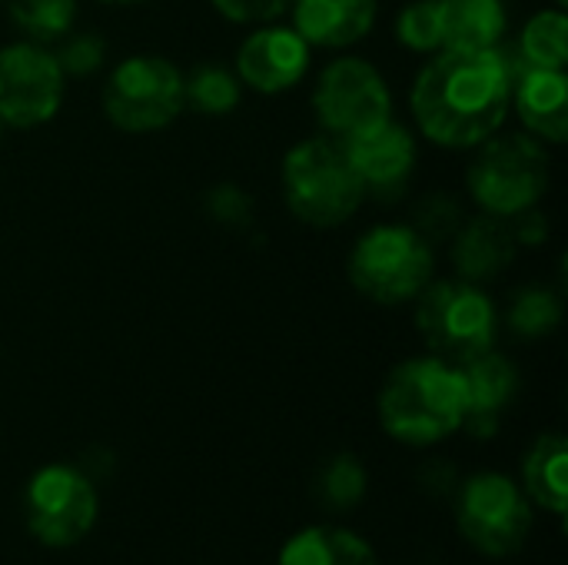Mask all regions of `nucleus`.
<instances>
[{
    "mask_svg": "<svg viewBox=\"0 0 568 565\" xmlns=\"http://www.w3.org/2000/svg\"><path fill=\"white\" fill-rule=\"evenodd\" d=\"M556 3H559V7H562V3H566V0H556Z\"/></svg>",
    "mask_w": 568,
    "mask_h": 565,
    "instance_id": "30",
    "label": "nucleus"
},
{
    "mask_svg": "<svg viewBox=\"0 0 568 565\" xmlns=\"http://www.w3.org/2000/svg\"><path fill=\"white\" fill-rule=\"evenodd\" d=\"M183 73L153 53L126 57L103 87V113L126 133H153L183 113Z\"/></svg>",
    "mask_w": 568,
    "mask_h": 565,
    "instance_id": "7",
    "label": "nucleus"
},
{
    "mask_svg": "<svg viewBox=\"0 0 568 565\" xmlns=\"http://www.w3.org/2000/svg\"><path fill=\"white\" fill-rule=\"evenodd\" d=\"M0 133H3V120H0Z\"/></svg>",
    "mask_w": 568,
    "mask_h": 565,
    "instance_id": "31",
    "label": "nucleus"
},
{
    "mask_svg": "<svg viewBox=\"0 0 568 565\" xmlns=\"http://www.w3.org/2000/svg\"><path fill=\"white\" fill-rule=\"evenodd\" d=\"M519 60L526 67L566 70L568 63V20L562 10L536 13L519 37Z\"/></svg>",
    "mask_w": 568,
    "mask_h": 565,
    "instance_id": "21",
    "label": "nucleus"
},
{
    "mask_svg": "<svg viewBox=\"0 0 568 565\" xmlns=\"http://www.w3.org/2000/svg\"><path fill=\"white\" fill-rule=\"evenodd\" d=\"M396 37L403 47L419 50V53L439 50L443 47L439 3L436 0H413L409 7H403V13L396 20Z\"/></svg>",
    "mask_w": 568,
    "mask_h": 565,
    "instance_id": "25",
    "label": "nucleus"
},
{
    "mask_svg": "<svg viewBox=\"0 0 568 565\" xmlns=\"http://www.w3.org/2000/svg\"><path fill=\"white\" fill-rule=\"evenodd\" d=\"M283 196L296 220L310 226H339L359 210L366 190L343 140L313 137L286 153Z\"/></svg>",
    "mask_w": 568,
    "mask_h": 565,
    "instance_id": "3",
    "label": "nucleus"
},
{
    "mask_svg": "<svg viewBox=\"0 0 568 565\" xmlns=\"http://www.w3.org/2000/svg\"><path fill=\"white\" fill-rule=\"evenodd\" d=\"M226 20L236 23H266L273 17H280L293 0H210Z\"/></svg>",
    "mask_w": 568,
    "mask_h": 565,
    "instance_id": "28",
    "label": "nucleus"
},
{
    "mask_svg": "<svg viewBox=\"0 0 568 565\" xmlns=\"http://www.w3.org/2000/svg\"><path fill=\"white\" fill-rule=\"evenodd\" d=\"M53 57H57L63 73L87 77V73H93L103 63L106 47H103V40L97 33H73V37H63V47Z\"/></svg>",
    "mask_w": 568,
    "mask_h": 565,
    "instance_id": "27",
    "label": "nucleus"
},
{
    "mask_svg": "<svg viewBox=\"0 0 568 565\" xmlns=\"http://www.w3.org/2000/svg\"><path fill=\"white\" fill-rule=\"evenodd\" d=\"M479 157L469 167V190L476 203L493 216H519L532 210L549 186V157L529 133L489 137L479 143Z\"/></svg>",
    "mask_w": 568,
    "mask_h": 565,
    "instance_id": "6",
    "label": "nucleus"
},
{
    "mask_svg": "<svg viewBox=\"0 0 568 565\" xmlns=\"http://www.w3.org/2000/svg\"><path fill=\"white\" fill-rule=\"evenodd\" d=\"M310 43L293 27H263L240 43L236 77L260 93H283L303 80Z\"/></svg>",
    "mask_w": 568,
    "mask_h": 565,
    "instance_id": "12",
    "label": "nucleus"
},
{
    "mask_svg": "<svg viewBox=\"0 0 568 565\" xmlns=\"http://www.w3.org/2000/svg\"><path fill=\"white\" fill-rule=\"evenodd\" d=\"M63 100V70L50 50L20 40L0 50V120L3 127H40Z\"/></svg>",
    "mask_w": 568,
    "mask_h": 565,
    "instance_id": "10",
    "label": "nucleus"
},
{
    "mask_svg": "<svg viewBox=\"0 0 568 565\" xmlns=\"http://www.w3.org/2000/svg\"><path fill=\"white\" fill-rule=\"evenodd\" d=\"M416 306V326L433 350V356L446 363H466L496 343V306L493 300L469 280H443L429 283Z\"/></svg>",
    "mask_w": 568,
    "mask_h": 565,
    "instance_id": "5",
    "label": "nucleus"
},
{
    "mask_svg": "<svg viewBox=\"0 0 568 565\" xmlns=\"http://www.w3.org/2000/svg\"><path fill=\"white\" fill-rule=\"evenodd\" d=\"M10 20L33 43H50L70 33L77 0H10Z\"/></svg>",
    "mask_w": 568,
    "mask_h": 565,
    "instance_id": "23",
    "label": "nucleus"
},
{
    "mask_svg": "<svg viewBox=\"0 0 568 565\" xmlns=\"http://www.w3.org/2000/svg\"><path fill=\"white\" fill-rule=\"evenodd\" d=\"M459 376H463V390H466V423H473L476 433H486V423L496 426V416L513 400L519 376H516L513 363L493 350L459 363Z\"/></svg>",
    "mask_w": 568,
    "mask_h": 565,
    "instance_id": "17",
    "label": "nucleus"
},
{
    "mask_svg": "<svg viewBox=\"0 0 568 565\" xmlns=\"http://www.w3.org/2000/svg\"><path fill=\"white\" fill-rule=\"evenodd\" d=\"M183 100L206 117L233 113L240 103V77L226 67L200 63L196 70H190V77H183Z\"/></svg>",
    "mask_w": 568,
    "mask_h": 565,
    "instance_id": "22",
    "label": "nucleus"
},
{
    "mask_svg": "<svg viewBox=\"0 0 568 565\" xmlns=\"http://www.w3.org/2000/svg\"><path fill=\"white\" fill-rule=\"evenodd\" d=\"M376 23V0H293V30L310 47H349Z\"/></svg>",
    "mask_w": 568,
    "mask_h": 565,
    "instance_id": "15",
    "label": "nucleus"
},
{
    "mask_svg": "<svg viewBox=\"0 0 568 565\" xmlns=\"http://www.w3.org/2000/svg\"><path fill=\"white\" fill-rule=\"evenodd\" d=\"M513 256H516V233L509 230L506 216H493V213L469 220L453 246L456 270L469 283L499 276L513 263Z\"/></svg>",
    "mask_w": 568,
    "mask_h": 565,
    "instance_id": "16",
    "label": "nucleus"
},
{
    "mask_svg": "<svg viewBox=\"0 0 568 565\" xmlns=\"http://www.w3.org/2000/svg\"><path fill=\"white\" fill-rule=\"evenodd\" d=\"M97 519L90 480L70 466H43L27 486V526L53 549L80 543Z\"/></svg>",
    "mask_w": 568,
    "mask_h": 565,
    "instance_id": "11",
    "label": "nucleus"
},
{
    "mask_svg": "<svg viewBox=\"0 0 568 565\" xmlns=\"http://www.w3.org/2000/svg\"><path fill=\"white\" fill-rule=\"evenodd\" d=\"M566 470L568 446L562 436H542L526 456V490L542 509L556 516H562L568 509Z\"/></svg>",
    "mask_w": 568,
    "mask_h": 565,
    "instance_id": "20",
    "label": "nucleus"
},
{
    "mask_svg": "<svg viewBox=\"0 0 568 565\" xmlns=\"http://www.w3.org/2000/svg\"><path fill=\"white\" fill-rule=\"evenodd\" d=\"M280 565H379L373 546L346 529H303L296 533L283 553H280Z\"/></svg>",
    "mask_w": 568,
    "mask_h": 565,
    "instance_id": "19",
    "label": "nucleus"
},
{
    "mask_svg": "<svg viewBox=\"0 0 568 565\" xmlns=\"http://www.w3.org/2000/svg\"><path fill=\"white\" fill-rule=\"evenodd\" d=\"M559 316H562V306H559V300L549 293V290H542V286H529V290H523L516 300H513V310H509V323H513V330L519 333V336H546V333H552L556 330V323H559Z\"/></svg>",
    "mask_w": 568,
    "mask_h": 565,
    "instance_id": "24",
    "label": "nucleus"
},
{
    "mask_svg": "<svg viewBox=\"0 0 568 565\" xmlns=\"http://www.w3.org/2000/svg\"><path fill=\"white\" fill-rule=\"evenodd\" d=\"M459 529L486 556L519 553L532 529L529 500L499 473L473 476L459 493Z\"/></svg>",
    "mask_w": 568,
    "mask_h": 565,
    "instance_id": "9",
    "label": "nucleus"
},
{
    "mask_svg": "<svg viewBox=\"0 0 568 565\" xmlns=\"http://www.w3.org/2000/svg\"><path fill=\"white\" fill-rule=\"evenodd\" d=\"M323 493L326 500L336 506V509H349L363 500L366 493V473H363V463L353 460V456H339L326 466L323 473Z\"/></svg>",
    "mask_w": 568,
    "mask_h": 565,
    "instance_id": "26",
    "label": "nucleus"
},
{
    "mask_svg": "<svg viewBox=\"0 0 568 565\" xmlns=\"http://www.w3.org/2000/svg\"><path fill=\"white\" fill-rule=\"evenodd\" d=\"M383 430L409 446L446 440L466 423V390L459 366L423 356L396 366L379 393Z\"/></svg>",
    "mask_w": 568,
    "mask_h": 565,
    "instance_id": "2",
    "label": "nucleus"
},
{
    "mask_svg": "<svg viewBox=\"0 0 568 565\" xmlns=\"http://www.w3.org/2000/svg\"><path fill=\"white\" fill-rule=\"evenodd\" d=\"M366 196H396L416 167V140L406 127L386 120L353 140H343Z\"/></svg>",
    "mask_w": 568,
    "mask_h": 565,
    "instance_id": "13",
    "label": "nucleus"
},
{
    "mask_svg": "<svg viewBox=\"0 0 568 565\" xmlns=\"http://www.w3.org/2000/svg\"><path fill=\"white\" fill-rule=\"evenodd\" d=\"M103 3H143V0H103Z\"/></svg>",
    "mask_w": 568,
    "mask_h": 565,
    "instance_id": "29",
    "label": "nucleus"
},
{
    "mask_svg": "<svg viewBox=\"0 0 568 565\" xmlns=\"http://www.w3.org/2000/svg\"><path fill=\"white\" fill-rule=\"evenodd\" d=\"M513 77L499 50H443L413 87L419 130L449 150L479 147L506 123Z\"/></svg>",
    "mask_w": 568,
    "mask_h": 565,
    "instance_id": "1",
    "label": "nucleus"
},
{
    "mask_svg": "<svg viewBox=\"0 0 568 565\" xmlns=\"http://www.w3.org/2000/svg\"><path fill=\"white\" fill-rule=\"evenodd\" d=\"M313 110L326 137L353 140L389 120L393 97L373 63L359 57H343L323 70L313 93Z\"/></svg>",
    "mask_w": 568,
    "mask_h": 565,
    "instance_id": "8",
    "label": "nucleus"
},
{
    "mask_svg": "<svg viewBox=\"0 0 568 565\" xmlns=\"http://www.w3.org/2000/svg\"><path fill=\"white\" fill-rule=\"evenodd\" d=\"M349 283L373 303H409L433 283V246L413 226H376L349 253Z\"/></svg>",
    "mask_w": 568,
    "mask_h": 565,
    "instance_id": "4",
    "label": "nucleus"
},
{
    "mask_svg": "<svg viewBox=\"0 0 568 565\" xmlns=\"http://www.w3.org/2000/svg\"><path fill=\"white\" fill-rule=\"evenodd\" d=\"M509 77H513V93H516V110L523 123L549 140V143H566L568 137V80L566 70H542V67H526L523 60H509L503 53Z\"/></svg>",
    "mask_w": 568,
    "mask_h": 565,
    "instance_id": "14",
    "label": "nucleus"
},
{
    "mask_svg": "<svg viewBox=\"0 0 568 565\" xmlns=\"http://www.w3.org/2000/svg\"><path fill=\"white\" fill-rule=\"evenodd\" d=\"M443 50H496L506 33L503 0H436Z\"/></svg>",
    "mask_w": 568,
    "mask_h": 565,
    "instance_id": "18",
    "label": "nucleus"
}]
</instances>
